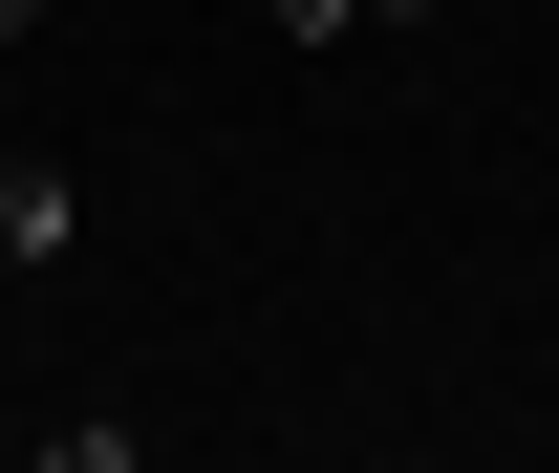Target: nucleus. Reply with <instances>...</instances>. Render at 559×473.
Wrapping results in <instances>:
<instances>
[{
  "mask_svg": "<svg viewBox=\"0 0 559 473\" xmlns=\"http://www.w3.org/2000/svg\"><path fill=\"white\" fill-rule=\"evenodd\" d=\"M22 22H44V0H0V44H22Z\"/></svg>",
  "mask_w": 559,
  "mask_h": 473,
  "instance_id": "nucleus-3",
  "label": "nucleus"
},
{
  "mask_svg": "<svg viewBox=\"0 0 559 473\" xmlns=\"http://www.w3.org/2000/svg\"><path fill=\"white\" fill-rule=\"evenodd\" d=\"M0 259H66V173H44L22 130H0Z\"/></svg>",
  "mask_w": 559,
  "mask_h": 473,
  "instance_id": "nucleus-1",
  "label": "nucleus"
},
{
  "mask_svg": "<svg viewBox=\"0 0 559 473\" xmlns=\"http://www.w3.org/2000/svg\"><path fill=\"white\" fill-rule=\"evenodd\" d=\"M280 44H345V22H409V0H259Z\"/></svg>",
  "mask_w": 559,
  "mask_h": 473,
  "instance_id": "nucleus-2",
  "label": "nucleus"
}]
</instances>
